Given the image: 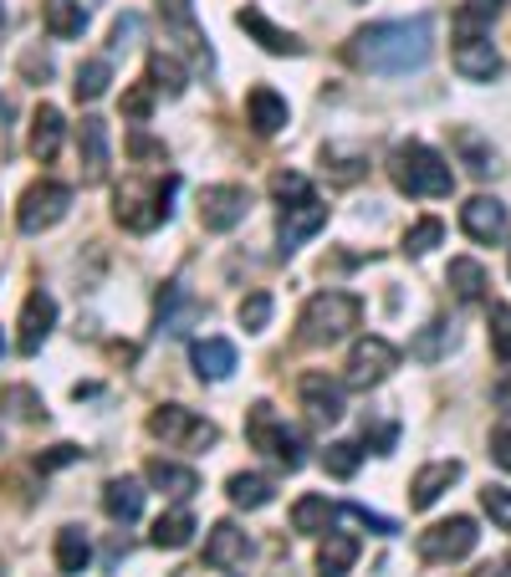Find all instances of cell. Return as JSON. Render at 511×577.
Wrapping results in <instances>:
<instances>
[{"label":"cell","mask_w":511,"mask_h":577,"mask_svg":"<svg viewBox=\"0 0 511 577\" xmlns=\"http://www.w3.org/2000/svg\"><path fill=\"white\" fill-rule=\"evenodd\" d=\"M353 67L378 72V77H404L419 72L435 56V15H409V21H374L358 27L348 41Z\"/></svg>","instance_id":"6da1fadb"},{"label":"cell","mask_w":511,"mask_h":577,"mask_svg":"<svg viewBox=\"0 0 511 577\" xmlns=\"http://www.w3.org/2000/svg\"><path fill=\"white\" fill-rule=\"evenodd\" d=\"M389 179L399 195H415V200H445L456 189V169L435 154L430 144H399L389 154Z\"/></svg>","instance_id":"7a4b0ae2"},{"label":"cell","mask_w":511,"mask_h":577,"mask_svg":"<svg viewBox=\"0 0 511 577\" xmlns=\"http://www.w3.org/2000/svg\"><path fill=\"white\" fill-rule=\"evenodd\" d=\"M358 323H364V302H358L353 292H337V286L307 296V307H302V317H296L307 348H333V343H343Z\"/></svg>","instance_id":"3957f363"},{"label":"cell","mask_w":511,"mask_h":577,"mask_svg":"<svg viewBox=\"0 0 511 577\" xmlns=\"http://www.w3.org/2000/svg\"><path fill=\"white\" fill-rule=\"evenodd\" d=\"M148 434L164 440L169 450H210L220 440V430L210 424L205 415L185 409V403H159L154 415H148Z\"/></svg>","instance_id":"277c9868"},{"label":"cell","mask_w":511,"mask_h":577,"mask_svg":"<svg viewBox=\"0 0 511 577\" xmlns=\"http://www.w3.org/2000/svg\"><path fill=\"white\" fill-rule=\"evenodd\" d=\"M246 434H251V444H255V450H267V455L277 460V465H286V470H302V465H307V450H302V434H296L292 424H282L271 403H255V409H251V419H246Z\"/></svg>","instance_id":"5b68a950"},{"label":"cell","mask_w":511,"mask_h":577,"mask_svg":"<svg viewBox=\"0 0 511 577\" xmlns=\"http://www.w3.org/2000/svg\"><path fill=\"white\" fill-rule=\"evenodd\" d=\"M67 210H72V189L62 179H36V185H27L21 204H15V225H21V235H41V230L62 225Z\"/></svg>","instance_id":"8992f818"},{"label":"cell","mask_w":511,"mask_h":577,"mask_svg":"<svg viewBox=\"0 0 511 577\" xmlns=\"http://www.w3.org/2000/svg\"><path fill=\"white\" fill-rule=\"evenodd\" d=\"M476 542H481V532H476L471 516H450V522L425 526L415 552L425 557V563H466V557L476 552Z\"/></svg>","instance_id":"52a82bcc"},{"label":"cell","mask_w":511,"mask_h":577,"mask_svg":"<svg viewBox=\"0 0 511 577\" xmlns=\"http://www.w3.org/2000/svg\"><path fill=\"white\" fill-rule=\"evenodd\" d=\"M399 368V348L389 337H358L348 353V389H378Z\"/></svg>","instance_id":"ba28073f"},{"label":"cell","mask_w":511,"mask_h":577,"mask_svg":"<svg viewBox=\"0 0 511 577\" xmlns=\"http://www.w3.org/2000/svg\"><path fill=\"white\" fill-rule=\"evenodd\" d=\"M169 189H175V179L169 185H123L118 189V220L128 230H154L159 220H169Z\"/></svg>","instance_id":"9c48e42d"},{"label":"cell","mask_w":511,"mask_h":577,"mask_svg":"<svg viewBox=\"0 0 511 577\" xmlns=\"http://www.w3.org/2000/svg\"><path fill=\"white\" fill-rule=\"evenodd\" d=\"M246 210H251V195H246V185H210L200 195V225L216 230V235H226V230L241 225Z\"/></svg>","instance_id":"30bf717a"},{"label":"cell","mask_w":511,"mask_h":577,"mask_svg":"<svg viewBox=\"0 0 511 577\" xmlns=\"http://www.w3.org/2000/svg\"><path fill=\"white\" fill-rule=\"evenodd\" d=\"M507 204L497 200V195H471V200L460 204V230L471 235L476 245H497L507 241Z\"/></svg>","instance_id":"8fae6325"},{"label":"cell","mask_w":511,"mask_h":577,"mask_svg":"<svg viewBox=\"0 0 511 577\" xmlns=\"http://www.w3.org/2000/svg\"><path fill=\"white\" fill-rule=\"evenodd\" d=\"M323 225H327V204L317 200V195H312V200H302V204H286L282 220H277V251L292 255L296 245H307Z\"/></svg>","instance_id":"7c38bea8"},{"label":"cell","mask_w":511,"mask_h":577,"mask_svg":"<svg viewBox=\"0 0 511 577\" xmlns=\"http://www.w3.org/2000/svg\"><path fill=\"white\" fill-rule=\"evenodd\" d=\"M450 62H456V72L466 82H497L501 72H507V62H501L497 41L491 36H460L456 52H450Z\"/></svg>","instance_id":"4fadbf2b"},{"label":"cell","mask_w":511,"mask_h":577,"mask_svg":"<svg viewBox=\"0 0 511 577\" xmlns=\"http://www.w3.org/2000/svg\"><path fill=\"white\" fill-rule=\"evenodd\" d=\"M77 159H82V185H103L108 179V123L103 118H87L77 123Z\"/></svg>","instance_id":"5bb4252c"},{"label":"cell","mask_w":511,"mask_h":577,"mask_svg":"<svg viewBox=\"0 0 511 577\" xmlns=\"http://www.w3.org/2000/svg\"><path fill=\"white\" fill-rule=\"evenodd\" d=\"M296 394H302V409H307L317 424H337V419L348 415V403H343V384H333L327 374H302Z\"/></svg>","instance_id":"9a60e30c"},{"label":"cell","mask_w":511,"mask_h":577,"mask_svg":"<svg viewBox=\"0 0 511 577\" xmlns=\"http://www.w3.org/2000/svg\"><path fill=\"white\" fill-rule=\"evenodd\" d=\"M52 327H56V302L46 292H31L27 307H21V337H15V348L27 353V358H36L41 343L52 337Z\"/></svg>","instance_id":"2e32d148"},{"label":"cell","mask_w":511,"mask_h":577,"mask_svg":"<svg viewBox=\"0 0 511 577\" xmlns=\"http://www.w3.org/2000/svg\"><path fill=\"white\" fill-rule=\"evenodd\" d=\"M456 481H460V460H430V465H425L415 481H409V506H415V511H430Z\"/></svg>","instance_id":"e0dca14e"},{"label":"cell","mask_w":511,"mask_h":577,"mask_svg":"<svg viewBox=\"0 0 511 577\" xmlns=\"http://www.w3.org/2000/svg\"><path fill=\"white\" fill-rule=\"evenodd\" d=\"M251 557V537H246L236 522H216L210 526V537H205V563L210 567H241Z\"/></svg>","instance_id":"ac0fdd59"},{"label":"cell","mask_w":511,"mask_h":577,"mask_svg":"<svg viewBox=\"0 0 511 577\" xmlns=\"http://www.w3.org/2000/svg\"><path fill=\"white\" fill-rule=\"evenodd\" d=\"M286 118H292V108H286V97L277 93V87H251V97H246V123H251L261 138L282 134Z\"/></svg>","instance_id":"d6986e66"},{"label":"cell","mask_w":511,"mask_h":577,"mask_svg":"<svg viewBox=\"0 0 511 577\" xmlns=\"http://www.w3.org/2000/svg\"><path fill=\"white\" fill-rule=\"evenodd\" d=\"M236 21H241V31H251V36L261 41V52H271V56H302V41H296L292 31H282V27H277V21H271L267 11H255V6H246V11L236 15Z\"/></svg>","instance_id":"ffe728a7"},{"label":"cell","mask_w":511,"mask_h":577,"mask_svg":"<svg viewBox=\"0 0 511 577\" xmlns=\"http://www.w3.org/2000/svg\"><path fill=\"white\" fill-rule=\"evenodd\" d=\"M144 481L154 485V491H164V496H175V501H189L195 491H200V475L189 465H179V460H164V455H154L144 465Z\"/></svg>","instance_id":"44dd1931"},{"label":"cell","mask_w":511,"mask_h":577,"mask_svg":"<svg viewBox=\"0 0 511 577\" xmlns=\"http://www.w3.org/2000/svg\"><path fill=\"white\" fill-rule=\"evenodd\" d=\"M189 363H195L200 378L220 384V378H230V368H236V343H226V337H200V343L189 348Z\"/></svg>","instance_id":"7402d4cb"},{"label":"cell","mask_w":511,"mask_h":577,"mask_svg":"<svg viewBox=\"0 0 511 577\" xmlns=\"http://www.w3.org/2000/svg\"><path fill=\"white\" fill-rule=\"evenodd\" d=\"M159 11H164V27L175 31L179 41H185L189 52L200 56V62H210V46H205V31L195 27V0H159Z\"/></svg>","instance_id":"603a6c76"},{"label":"cell","mask_w":511,"mask_h":577,"mask_svg":"<svg viewBox=\"0 0 511 577\" xmlns=\"http://www.w3.org/2000/svg\"><path fill=\"white\" fill-rule=\"evenodd\" d=\"M103 511H108L113 522H138L144 516V485L128 481V475H113L108 485H103Z\"/></svg>","instance_id":"cb8c5ba5"},{"label":"cell","mask_w":511,"mask_h":577,"mask_svg":"<svg viewBox=\"0 0 511 577\" xmlns=\"http://www.w3.org/2000/svg\"><path fill=\"white\" fill-rule=\"evenodd\" d=\"M41 21L52 31L56 41H77L87 31V11H82V0H41Z\"/></svg>","instance_id":"d4e9b609"},{"label":"cell","mask_w":511,"mask_h":577,"mask_svg":"<svg viewBox=\"0 0 511 577\" xmlns=\"http://www.w3.org/2000/svg\"><path fill=\"white\" fill-rule=\"evenodd\" d=\"M353 563H358V537L327 532V542L317 547V577H348Z\"/></svg>","instance_id":"484cf974"},{"label":"cell","mask_w":511,"mask_h":577,"mask_svg":"<svg viewBox=\"0 0 511 577\" xmlns=\"http://www.w3.org/2000/svg\"><path fill=\"white\" fill-rule=\"evenodd\" d=\"M226 496L241 511H261V506L277 501V485H271L267 475H255V470H236V475L226 481Z\"/></svg>","instance_id":"4316f807"},{"label":"cell","mask_w":511,"mask_h":577,"mask_svg":"<svg viewBox=\"0 0 511 577\" xmlns=\"http://www.w3.org/2000/svg\"><path fill=\"white\" fill-rule=\"evenodd\" d=\"M87 563H93V542H87V532L82 526H62L56 532V573H87Z\"/></svg>","instance_id":"83f0119b"},{"label":"cell","mask_w":511,"mask_h":577,"mask_svg":"<svg viewBox=\"0 0 511 577\" xmlns=\"http://www.w3.org/2000/svg\"><path fill=\"white\" fill-rule=\"evenodd\" d=\"M56 148H62V113L52 103H41L36 118H31V159H56Z\"/></svg>","instance_id":"f1b7e54d"},{"label":"cell","mask_w":511,"mask_h":577,"mask_svg":"<svg viewBox=\"0 0 511 577\" xmlns=\"http://www.w3.org/2000/svg\"><path fill=\"white\" fill-rule=\"evenodd\" d=\"M450 348H456V323H450V317H435V323H430V327H419V337L409 343V358H419V363H440Z\"/></svg>","instance_id":"f546056e"},{"label":"cell","mask_w":511,"mask_h":577,"mask_svg":"<svg viewBox=\"0 0 511 577\" xmlns=\"http://www.w3.org/2000/svg\"><path fill=\"white\" fill-rule=\"evenodd\" d=\"M195 542V516H189V506H175V511H164L159 522H154V547L164 552H179Z\"/></svg>","instance_id":"4dcf8cb0"},{"label":"cell","mask_w":511,"mask_h":577,"mask_svg":"<svg viewBox=\"0 0 511 577\" xmlns=\"http://www.w3.org/2000/svg\"><path fill=\"white\" fill-rule=\"evenodd\" d=\"M445 282H450V292H456L460 302H481L486 296V266L471 261V255H456L450 271H445Z\"/></svg>","instance_id":"1f68e13d"},{"label":"cell","mask_w":511,"mask_h":577,"mask_svg":"<svg viewBox=\"0 0 511 577\" xmlns=\"http://www.w3.org/2000/svg\"><path fill=\"white\" fill-rule=\"evenodd\" d=\"M148 82H154V93L179 97V93H185V87H189V72L179 67V56L154 52V56H148Z\"/></svg>","instance_id":"d6a6232c"},{"label":"cell","mask_w":511,"mask_h":577,"mask_svg":"<svg viewBox=\"0 0 511 577\" xmlns=\"http://www.w3.org/2000/svg\"><path fill=\"white\" fill-rule=\"evenodd\" d=\"M327 522H333V506H327V496H302L292 506V532H302V537H317V532H327Z\"/></svg>","instance_id":"836d02e7"},{"label":"cell","mask_w":511,"mask_h":577,"mask_svg":"<svg viewBox=\"0 0 511 577\" xmlns=\"http://www.w3.org/2000/svg\"><path fill=\"white\" fill-rule=\"evenodd\" d=\"M497 15H501V0H466L456 11V31L460 36H486Z\"/></svg>","instance_id":"e575fe53"},{"label":"cell","mask_w":511,"mask_h":577,"mask_svg":"<svg viewBox=\"0 0 511 577\" xmlns=\"http://www.w3.org/2000/svg\"><path fill=\"white\" fill-rule=\"evenodd\" d=\"M108 82H113L108 62H103V56H93V62H82V67H77V82H72V93H77V103H97V97L108 93Z\"/></svg>","instance_id":"d590c367"},{"label":"cell","mask_w":511,"mask_h":577,"mask_svg":"<svg viewBox=\"0 0 511 577\" xmlns=\"http://www.w3.org/2000/svg\"><path fill=\"white\" fill-rule=\"evenodd\" d=\"M358 460H364V450H358L353 440H333L323 450V470L337 475V481H353V475H358Z\"/></svg>","instance_id":"8d00e7d4"},{"label":"cell","mask_w":511,"mask_h":577,"mask_svg":"<svg viewBox=\"0 0 511 577\" xmlns=\"http://www.w3.org/2000/svg\"><path fill=\"white\" fill-rule=\"evenodd\" d=\"M440 241H445V225L435 216H425V220H415V225L404 230V255H425V251H435Z\"/></svg>","instance_id":"74e56055"},{"label":"cell","mask_w":511,"mask_h":577,"mask_svg":"<svg viewBox=\"0 0 511 577\" xmlns=\"http://www.w3.org/2000/svg\"><path fill=\"white\" fill-rule=\"evenodd\" d=\"M456 144H460V154H466V169H471V175H491V169H497V154H491V148H486L471 128H460Z\"/></svg>","instance_id":"f35d334b"},{"label":"cell","mask_w":511,"mask_h":577,"mask_svg":"<svg viewBox=\"0 0 511 577\" xmlns=\"http://www.w3.org/2000/svg\"><path fill=\"white\" fill-rule=\"evenodd\" d=\"M486 327H491V348H497V358L511 363V307H507V302H491Z\"/></svg>","instance_id":"ab89813d"},{"label":"cell","mask_w":511,"mask_h":577,"mask_svg":"<svg viewBox=\"0 0 511 577\" xmlns=\"http://www.w3.org/2000/svg\"><path fill=\"white\" fill-rule=\"evenodd\" d=\"M271 195H277V200H282V210H286V204L312 200V185H307V175H292V169H282V175H271Z\"/></svg>","instance_id":"60d3db41"},{"label":"cell","mask_w":511,"mask_h":577,"mask_svg":"<svg viewBox=\"0 0 511 577\" xmlns=\"http://www.w3.org/2000/svg\"><path fill=\"white\" fill-rule=\"evenodd\" d=\"M236 317H241L246 333H267V323H271V292H251L241 302V312H236Z\"/></svg>","instance_id":"b9f144b4"},{"label":"cell","mask_w":511,"mask_h":577,"mask_svg":"<svg viewBox=\"0 0 511 577\" xmlns=\"http://www.w3.org/2000/svg\"><path fill=\"white\" fill-rule=\"evenodd\" d=\"M481 511L501 526V532H511V491H507V485H486V491H481Z\"/></svg>","instance_id":"7bdbcfd3"},{"label":"cell","mask_w":511,"mask_h":577,"mask_svg":"<svg viewBox=\"0 0 511 577\" xmlns=\"http://www.w3.org/2000/svg\"><path fill=\"white\" fill-rule=\"evenodd\" d=\"M0 399L11 403V415H15V419H46V403H41L31 389H6Z\"/></svg>","instance_id":"ee69618b"},{"label":"cell","mask_w":511,"mask_h":577,"mask_svg":"<svg viewBox=\"0 0 511 577\" xmlns=\"http://www.w3.org/2000/svg\"><path fill=\"white\" fill-rule=\"evenodd\" d=\"M138 31H144V21H138L134 11L118 15V21H113V41H108V46H113V52H128V46L138 41Z\"/></svg>","instance_id":"f6af8a7d"},{"label":"cell","mask_w":511,"mask_h":577,"mask_svg":"<svg viewBox=\"0 0 511 577\" xmlns=\"http://www.w3.org/2000/svg\"><path fill=\"white\" fill-rule=\"evenodd\" d=\"M343 516H353V522H364L368 532H374V537H394V532H399V526H394L389 516H374V511H368V506H343Z\"/></svg>","instance_id":"bcb514c9"},{"label":"cell","mask_w":511,"mask_h":577,"mask_svg":"<svg viewBox=\"0 0 511 577\" xmlns=\"http://www.w3.org/2000/svg\"><path fill=\"white\" fill-rule=\"evenodd\" d=\"M148 108H154V82H148V87H134V93L123 97V113H128V118H148Z\"/></svg>","instance_id":"7dc6e473"},{"label":"cell","mask_w":511,"mask_h":577,"mask_svg":"<svg viewBox=\"0 0 511 577\" xmlns=\"http://www.w3.org/2000/svg\"><path fill=\"white\" fill-rule=\"evenodd\" d=\"M491 460H497L501 470H511V430H497V434H491Z\"/></svg>","instance_id":"c3c4849f"},{"label":"cell","mask_w":511,"mask_h":577,"mask_svg":"<svg viewBox=\"0 0 511 577\" xmlns=\"http://www.w3.org/2000/svg\"><path fill=\"white\" fill-rule=\"evenodd\" d=\"M82 455V450H77V444H56V450H52V455H46V460H41V470H56V465H67V460H77Z\"/></svg>","instance_id":"681fc988"},{"label":"cell","mask_w":511,"mask_h":577,"mask_svg":"<svg viewBox=\"0 0 511 577\" xmlns=\"http://www.w3.org/2000/svg\"><path fill=\"white\" fill-rule=\"evenodd\" d=\"M497 409H511V378H507V384H501V389H497Z\"/></svg>","instance_id":"f907efd6"},{"label":"cell","mask_w":511,"mask_h":577,"mask_svg":"<svg viewBox=\"0 0 511 577\" xmlns=\"http://www.w3.org/2000/svg\"><path fill=\"white\" fill-rule=\"evenodd\" d=\"M0 21H6V6H0Z\"/></svg>","instance_id":"816d5d0a"}]
</instances>
